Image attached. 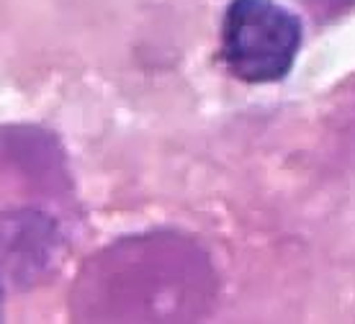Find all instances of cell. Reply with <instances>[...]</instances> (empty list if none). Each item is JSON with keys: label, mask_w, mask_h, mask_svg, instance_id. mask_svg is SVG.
Returning a JSON list of instances; mask_svg holds the SVG:
<instances>
[{"label": "cell", "mask_w": 355, "mask_h": 324, "mask_svg": "<svg viewBox=\"0 0 355 324\" xmlns=\"http://www.w3.org/2000/svg\"><path fill=\"white\" fill-rule=\"evenodd\" d=\"M0 316H3V280H0Z\"/></svg>", "instance_id": "3"}, {"label": "cell", "mask_w": 355, "mask_h": 324, "mask_svg": "<svg viewBox=\"0 0 355 324\" xmlns=\"http://www.w3.org/2000/svg\"><path fill=\"white\" fill-rule=\"evenodd\" d=\"M302 49V21L275 0H232L222 18L224 67L242 83H275Z\"/></svg>", "instance_id": "1"}, {"label": "cell", "mask_w": 355, "mask_h": 324, "mask_svg": "<svg viewBox=\"0 0 355 324\" xmlns=\"http://www.w3.org/2000/svg\"><path fill=\"white\" fill-rule=\"evenodd\" d=\"M57 253L54 227L44 219L13 216L0 221V280H34Z\"/></svg>", "instance_id": "2"}]
</instances>
